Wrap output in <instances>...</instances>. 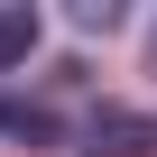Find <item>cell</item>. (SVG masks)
<instances>
[{
    "label": "cell",
    "mask_w": 157,
    "mask_h": 157,
    "mask_svg": "<svg viewBox=\"0 0 157 157\" xmlns=\"http://www.w3.org/2000/svg\"><path fill=\"white\" fill-rule=\"evenodd\" d=\"M102 157H157V111H93Z\"/></svg>",
    "instance_id": "1"
},
{
    "label": "cell",
    "mask_w": 157,
    "mask_h": 157,
    "mask_svg": "<svg viewBox=\"0 0 157 157\" xmlns=\"http://www.w3.org/2000/svg\"><path fill=\"white\" fill-rule=\"evenodd\" d=\"M0 139H28V148H65V120L46 102H19V93H0Z\"/></svg>",
    "instance_id": "2"
},
{
    "label": "cell",
    "mask_w": 157,
    "mask_h": 157,
    "mask_svg": "<svg viewBox=\"0 0 157 157\" xmlns=\"http://www.w3.org/2000/svg\"><path fill=\"white\" fill-rule=\"evenodd\" d=\"M37 37H46V19L28 10V0H10V10H0V74H19L37 56Z\"/></svg>",
    "instance_id": "3"
},
{
    "label": "cell",
    "mask_w": 157,
    "mask_h": 157,
    "mask_svg": "<svg viewBox=\"0 0 157 157\" xmlns=\"http://www.w3.org/2000/svg\"><path fill=\"white\" fill-rule=\"evenodd\" d=\"M74 28H83V37H111L120 28V0H74Z\"/></svg>",
    "instance_id": "4"
}]
</instances>
